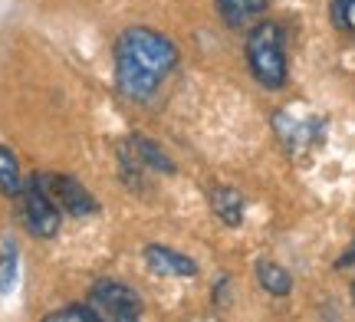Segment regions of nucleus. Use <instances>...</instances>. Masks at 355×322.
Here are the masks:
<instances>
[{
    "label": "nucleus",
    "instance_id": "nucleus-1",
    "mask_svg": "<svg viewBox=\"0 0 355 322\" xmlns=\"http://www.w3.org/2000/svg\"><path fill=\"white\" fill-rule=\"evenodd\" d=\"M175 66L178 50L171 39L155 30L132 26L115 43V79L132 102H148Z\"/></svg>",
    "mask_w": 355,
    "mask_h": 322
},
{
    "label": "nucleus",
    "instance_id": "nucleus-2",
    "mask_svg": "<svg viewBox=\"0 0 355 322\" xmlns=\"http://www.w3.org/2000/svg\"><path fill=\"white\" fill-rule=\"evenodd\" d=\"M247 63L260 86L279 89L286 82V53H283V30L277 24H257L247 37Z\"/></svg>",
    "mask_w": 355,
    "mask_h": 322
},
{
    "label": "nucleus",
    "instance_id": "nucleus-3",
    "mask_svg": "<svg viewBox=\"0 0 355 322\" xmlns=\"http://www.w3.org/2000/svg\"><path fill=\"white\" fill-rule=\"evenodd\" d=\"M89 306L105 322H132L141 316V299L135 296V289H128L125 283H115V280H99L92 286Z\"/></svg>",
    "mask_w": 355,
    "mask_h": 322
},
{
    "label": "nucleus",
    "instance_id": "nucleus-4",
    "mask_svg": "<svg viewBox=\"0 0 355 322\" xmlns=\"http://www.w3.org/2000/svg\"><path fill=\"white\" fill-rule=\"evenodd\" d=\"M17 197H20V220H24L26 231L33 237H56V231H60V207L43 194L37 181L26 178Z\"/></svg>",
    "mask_w": 355,
    "mask_h": 322
},
{
    "label": "nucleus",
    "instance_id": "nucleus-5",
    "mask_svg": "<svg viewBox=\"0 0 355 322\" xmlns=\"http://www.w3.org/2000/svg\"><path fill=\"white\" fill-rule=\"evenodd\" d=\"M43 194L50 197L53 204L66 211V214H73V217H86V214H96V197L79 184L76 178H69V175H33Z\"/></svg>",
    "mask_w": 355,
    "mask_h": 322
},
{
    "label": "nucleus",
    "instance_id": "nucleus-6",
    "mask_svg": "<svg viewBox=\"0 0 355 322\" xmlns=\"http://www.w3.org/2000/svg\"><path fill=\"white\" fill-rule=\"evenodd\" d=\"M277 135L286 145V152H303L322 138V118H309V122H296L293 116H277Z\"/></svg>",
    "mask_w": 355,
    "mask_h": 322
},
{
    "label": "nucleus",
    "instance_id": "nucleus-7",
    "mask_svg": "<svg viewBox=\"0 0 355 322\" xmlns=\"http://www.w3.org/2000/svg\"><path fill=\"white\" fill-rule=\"evenodd\" d=\"M145 267L158 276H194L198 267H194V260L184 257V253H178V250H168V247H145Z\"/></svg>",
    "mask_w": 355,
    "mask_h": 322
},
{
    "label": "nucleus",
    "instance_id": "nucleus-8",
    "mask_svg": "<svg viewBox=\"0 0 355 322\" xmlns=\"http://www.w3.org/2000/svg\"><path fill=\"white\" fill-rule=\"evenodd\" d=\"M211 211L220 217V224H227V227H241V220H243V197H241V191H234V188H214V191H211Z\"/></svg>",
    "mask_w": 355,
    "mask_h": 322
},
{
    "label": "nucleus",
    "instance_id": "nucleus-9",
    "mask_svg": "<svg viewBox=\"0 0 355 322\" xmlns=\"http://www.w3.org/2000/svg\"><path fill=\"white\" fill-rule=\"evenodd\" d=\"M270 7V0H217V13L227 26H243Z\"/></svg>",
    "mask_w": 355,
    "mask_h": 322
},
{
    "label": "nucleus",
    "instance_id": "nucleus-10",
    "mask_svg": "<svg viewBox=\"0 0 355 322\" xmlns=\"http://www.w3.org/2000/svg\"><path fill=\"white\" fill-rule=\"evenodd\" d=\"M257 283L263 286L266 293H273V296H286L293 289V276L283 267H277V263H257Z\"/></svg>",
    "mask_w": 355,
    "mask_h": 322
},
{
    "label": "nucleus",
    "instance_id": "nucleus-11",
    "mask_svg": "<svg viewBox=\"0 0 355 322\" xmlns=\"http://www.w3.org/2000/svg\"><path fill=\"white\" fill-rule=\"evenodd\" d=\"M132 152H135V158H139L141 165H148L152 171H165V175H168V171H175V165L165 158V152H162L155 142L141 138V135H135V138H132Z\"/></svg>",
    "mask_w": 355,
    "mask_h": 322
},
{
    "label": "nucleus",
    "instance_id": "nucleus-12",
    "mask_svg": "<svg viewBox=\"0 0 355 322\" xmlns=\"http://www.w3.org/2000/svg\"><path fill=\"white\" fill-rule=\"evenodd\" d=\"M24 188V178H20V165H17V158L0 145V194H7V197H17Z\"/></svg>",
    "mask_w": 355,
    "mask_h": 322
},
{
    "label": "nucleus",
    "instance_id": "nucleus-13",
    "mask_svg": "<svg viewBox=\"0 0 355 322\" xmlns=\"http://www.w3.org/2000/svg\"><path fill=\"white\" fill-rule=\"evenodd\" d=\"M99 316L92 312V306H63L46 316V322H96Z\"/></svg>",
    "mask_w": 355,
    "mask_h": 322
},
{
    "label": "nucleus",
    "instance_id": "nucleus-14",
    "mask_svg": "<svg viewBox=\"0 0 355 322\" xmlns=\"http://www.w3.org/2000/svg\"><path fill=\"white\" fill-rule=\"evenodd\" d=\"M13 280H17V250H13V244H7L3 257H0V293H10Z\"/></svg>",
    "mask_w": 355,
    "mask_h": 322
},
{
    "label": "nucleus",
    "instance_id": "nucleus-15",
    "mask_svg": "<svg viewBox=\"0 0 355 322\" xmlns=\"http://www.w3.org/2000/svg\"><path fill=\"white\" fill-rule=\"evenodd\" d=\"M332 24L355 33V0H332Z\"/></svg>",
    "mask_w": 355,
    "mask_h": 322
},
{
    "label": "nucleus",
    "instance_id": "nucleus-16",
    "mask_svg": "<svg viewBox=\"0 0 355 322\" xmlns=\"http://www.w3.org/2000/svg\"><path fill=\"white\" fill-rule=\"evenodd\" d=\"M352 263H355V240H352V247H345V253L336 260V267L343 270V267H352Z\"/></svg>",
    "mask_w": 355,
    "mask_h": 322
},
{
    "label": "nucleus",
    "instance_id": "nucleus-17",
    "mask_svg": "<svg viewBox=\"0 0 355 322\" xmlns=\"http://www.w3.org/2000/svg\"><path fill=\"white\" fill-rule=\"evenodd\" d=\"M352 299H355V286H352Z\"/></svg>",
    "mask_w": 355,
    "mask_h": 322
}]
</instances>
